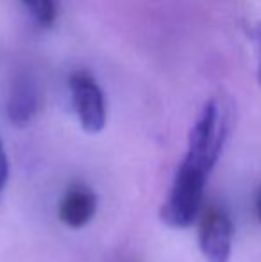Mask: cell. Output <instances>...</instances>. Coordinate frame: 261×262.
Masks as SVG:
<instances>
[{
	"instance_id": "obj_2",
	"label": "cell",
	"mask_w": 261,
	"mask_h": 262,
	"mask_svg": "<svg viewBox=\"0 0 261 262\" xmlns=\"http://www.w3.org/2000/svg\"><path fill=\"white\" fill-rule=\"evenodd\" d=\"M208 175L209 173L190 162H181L159 212L165 225L172 228H186L195 223L204 200Z\"/></svg>"
},
{
	"instance_id": "obj_4",
	"label": "cell",
	"mask_w": 261,
	"mask_h": 262,
	"mask_svg": "<svg viewBox=\"0 0 261 262\" xmlns=\"http://www.w3.org/2000/svg\"><path fill=\"white\" fill-rule=\"evenodd\" d=\"M234 227L222 207H209L198 220V248L208 262H229Z\"/></svg>"
},
{
	"instance_id": "obj_10",
	"label": "cell",
	"mask_w": 261,
	"mask_h": 262,
	"mask_svg": "<svg viewBox=\"0 0 261 262\" xmlns=\"http://www.w3.org/2000/svg\"><path fill=\"white\" fill-rule=\"evenodd\" d=\"M256 212H258V217H259V221H261V189H259V193H258V198H256Z\"/></svg>"
},
{
	"instance_id": "obj_7",
	"label": "cell",
	"mask_w": 261,
	"mask_h": 262,
	"mask_svg": "<svg viewBox=\"0 0 261 262\" xmlns=\"http://www.w3.org/2000/svg\"><path fill=\"white\" fill-rule=\"evenodd\" d=\"M42 27H52L57 16L56 0H20Z\"/></svg>"
},
{
	"instance_id": "obj_6",
	"label": "cell",
	"mask_w": 261,
	"mask_h": 262,
	"mask_svg": "<svg viewBox=\"0 0 261 262\" xmlns=\"http://www.w3.org/2000/svg\"><path fill=\"white\" fill-rule=\"evenodd\" d=\"M39 109V90L31 75H20L11 88L7 100V118L14 127H25Z\"/></svg>"
},
{
	"instance_id": "obj_3",
	"label": "cell",
	"mask_w": 261,
	"mask_h": 262,
	"mask_svg": "<svg viewBox=\"0 0 261 262\" xmlns=\"http://www.w3.org/2000/svg\"><path fill=\"white\" fill-rule=\"evenodd\" d=\"M68 88L81 128L88 134H98L104 130L108 121L106 98L91 73L84 70L73 72L68 79Z\"/></svg>"
},
{
	"instance_id": "obj_1",
	"label": "cell",
	"mask_w": 261,
	"mask_h": 262,
	"mask_svg": "<svg viewBox=\"0 0 261 262\" xmlns=\"http://www.w3.org/2000/svg\"><path fill=\"white\" fill-rule=\"evenodd\" d=\"M229 134V109L222 98H209L198 113L188 136L183 161L211 173Z\"/></svg>"
},
{
	"instance_id": "obj_8",
	"label": "cell",
	"mask_w": 261,
	"mask_h": 262,
	"mask_svg": "<svg viewBox=\"0 0 261 262\" xmlns=\"http://www.w3.org/2000/svg\"><path fill=\"white\" fill-rule=\"evenodd\" d=\"M251 38L256 47V79H258V84L261 88V21L252 25Z\"/></svg>"
},
{
	"instance_id": "obj_5",
	"label": "cell",
	"mask_w": 261,
	"mask_h": 262,
	"mask_svg": "<svg viewBox=\"0 0 261 262\" xmlns=\"http://www.w3.org/2000/svg\"><path fill=\"white\" fill-rule=\"evenodd\" d=\"M98 209V196L84 184H72L65 191L57 207V217L68 228H83L93 220Z\"/></svg>"
},
{
	"instance_id": "obj_9",
	"label": "cell",
	"mask_w": 261,
	"mask_h": 262,
	"mask_svg": "<svg viewBox=\"0 0 261 262\" xmlns=\"http://www.w3.org/2000/svg\"><path fill=\"white\" fill-rule=\"evenodd\" d=\"M7 179H9V161H7V154L4 150L2 141H0V193L6 187Z\"/></svg>"
}]
</instances>
